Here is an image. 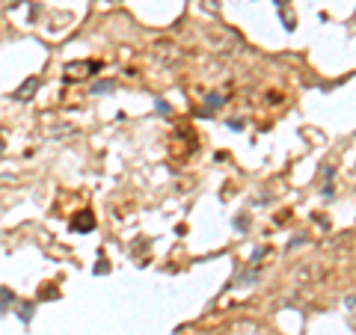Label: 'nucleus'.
<instances>
[{
	"label": "nucleus",
	"mask_w": 356,
	"mask_h": 335,
	"mask_svg": "<svg viewBox=\"0 0 356 335\" xmlns=\"http://www.w3.org/2000/svg\"><path fill=\"white\" fill-rule=\"evenodd\" d=\"M92 217H83V220H74V229H92Z\"/></svg>",
	"instance_id": "1"
},
{
	"label": "nucleus",
	"mask_w": 356,
	"mask_h": 335,
	"mask_svg": "<svg viewBox=\"0 0 356 335\" xmlns=\"http://www.w3.org/2000/svg\"><path fill=\"white\" fill-rule=\"evenodd\" d=\"M30 89H36V80H27V86H24V89L18 92V98L24 101V98H27V92H30Z\"/></svg>",
	"instance_id": "2"
},
{
	"label": "nucleus",
	"mask_w": 356,
	"mask_h": 335,
	"mask_svg": "<svg viewBox=\"0 0 356 335\" xmlns=\"http://www.w3.org/2000/svg\"><path fill=\"white\" fill-rule=\"evenodd\" d=\"M110 89H113V83H98L95 86V92H110Z\"/></svg>",
	"instance_id": "3"
}]
</instances>
